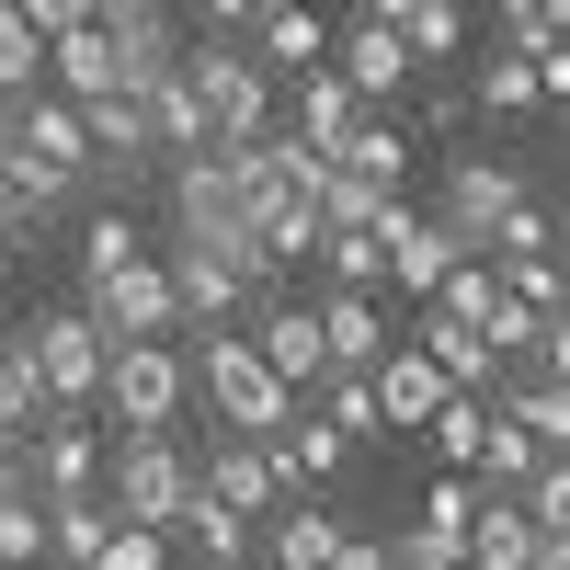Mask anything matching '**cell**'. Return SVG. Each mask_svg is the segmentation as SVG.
I'll use <instances>...</instances> for the list:
<instances>
[{
  "label": "cell",
  "instance_id": "1",
  "mask_svg": "<svg viewBox=\"0 0 570 570\" xmlns=\"http://www.w3.org/2000/svg\"><path fill=\"white\" fill-rule=\"evenodd\" d=\"M183 389H195L217 411V434H274L285 411H297V389L252 354V331L228 320V331H195V354H183Z\"/></svg>",
  "mask_w": 570,
  "mask_h": 570
},
{
  "label": "cell",
  "instance_id": "2",
  "mask_svg": "<svg viewBox=\"0 0 570 570\" xmlns=\"http://www.w3.org/2000/svg\"><path fill=\"white\" fill-rule=\"evenodd\" d=\"M183 343L171 331H137V343H104V389H91V411L115 422V434H171L183 422Z\"/></svg>",
  "mask_w": 570,
  "mask_h": 570
},
{
  "label": "cell",
  "instance_id": "3",
  "mask_svg": "<svg viewBox=\"0 0 570 570\" xmlns=\"http://www.w3.org/2000/svg\"><path fill=\"white\" fill-rule=\"evenodd\" d=\"M171 69H183V91L206 104V126H217V137H263V126H274V69L252 58L240 35H195Z\"/></svg>",
  "mask_w": 570,
  "mask_h": 570
},
{
  "label": "cell",
  "instance_id": "4",
  "mask_svg": "<svg viewBox=\"0 0 570 570\" xmlns=\"http://www.w3.org/2000/svg\"><path fill=\"white\" fill-rule=\"evenodd\" d=\"M525 206V160H502V149H468V160H434V217L456 252H491V228Z\"/></svg>",
  "mask_w": 570,
  "mask_h": 570
},
{
  "label": "cell",
  "instance_id": "5",
  "mask_svg": "<svg viewBox=\"0 0 570 570\" xmlns=\"http://www.w3.org/2000/svg\"><path fill=\"white\" fill-rule=\"evenodd\" d=\"M12 456H23L35 502H58V491H104V422L69 411V400H46L23 434H12Z\"/></svg>",
  "mask_w": 570,
  "mask_h": 570
},
{
  "label": "cell",
  "instance_id": "6",
  "mask_svg": "<svg viewBox=\"0 0 570 570\" xmlns=\"http://www.w3.org/2000/svg\"><path fill=\"white\" fill-rule=\"evenodd\" d=\"M183 491H195V456H183L171 434H115V456H104V502H115V513H137V525H171Z\"/></svg>",
  "mask_w": 570,
  "mask_h": 570
},
{
  "label": "cell",
  "instance_id": "7",
  "mask_svg": "<svg viewBox=\"0 0 570 570\" xmlns=\"http://www.w3.org/2000/svg\"><path fill=\"white\" fill-rule=\"evenodd\" d=\"M69 308L104 331V343H137V331H171V285H160L149 252H126V263H104V274H80Z\"/></svg>",
  "mask_w": 570,
  "mask_h": 570
},
{
  "label": "cell",
  "instance_id": "8",
  "mask_svg": "<svg viewBox=\"0 0 570 570\" xmlns=\"http://www.w3.org/2000/svg\"><path fill=\"white\" fill-rule=\"evenodd\" d=\"M171 240H252L240 228V171H228V137L171 160Z\"/></svg>",
  "mask_w": 570,
  "mask_h": 570
},
{
  "label": "cell",
  "instance_id": "9",
  "mask_svg": "<svg viewBox=\"0 0 570 570\" xmlns=\"http://www.w3.org/2000/svg\"><path fill=\"white\" fill-rule=\"evenodd\" d=\"M23 354H35V389H46V400L91 411V389H104V331H91L80 308H35V320H23Z\"/></svg>",
  "mask_w": 570,
  "mask_h": 570
},
{
  "label": "cell",
  "instance_id": "10",
  "mask_svg": "<svg viewBox=\"0 0 570 570\" xmlns=\"http://www.w3.org/2000/svg\"><path fill=\"white\" fill-rule=\"evenodd\" d=\"M195 491H217L228 513H252V525H263V513L285 502V480H274V445H263V434H217V445L195 456Z\"/></svg>",
  "mask_w": 570,
  "mask_h": 570
},
{
  "label": "cell",
  "instance_id": "11",
  "mask_svg": "<svg viewBox=\"0 0 570 570\" xmlns=\"http://www.w3.org/2000/svg\"><path fill=\"white\" fill-rule=\"evenodd\" d=\"M365 389H376V422H389V434H422L434 400H445V376H434V354H422V343H389V354L365 365Z\"/></svg>",
  "mask_w": 570,
  "mask_h": 570
},
{
  "label": "cell",
  "instance_id": "12",
  "mask_svg": "<svg viewBox=\"0 0 570 570\" xmlns=\"http://www.w3.org/2000/svg\"><path fill=\"white\" fill-rule=\"evenodd\" d=\"M354 115H365V104L343 91V69H331V58H320V69H297V80L274 91V126H297L308 149H343V137H354Z\"/></svg>",
  "mask_w": 570,
  "mask_h": 570
},
{
  "label": "cell",
  "instance_id": "13",
  "mask_svg": "<svg viewBox=\"0 0 570 570\" xmlns=\"http://www.w3.org/2000/svg\"><path fill=\"white\" fill-rule=\"evenodd\" d=\"M240 35H252V58H263L274 80H297V69H320V58H331V23H320V0H263V12H252Z\"/></svg>",
  "mask_w": 570,
  "mask_h": 570
},
{
  "label": "cell",
  "instance_id": "14",
  "mask_svg": "<svg viewBox=\"0 0 570 570\" xmlns=\"http://www.w3.org/2000/svg\"><path fill=\"white\" fill-rule=\"evenodd\" d=\"M46 91H69V104H91V91H126V58H115V35L91 23V12L46 35Z\"/></svg>",
  "mask_w": 570,
  "mask_h": 570
},
{
  "label": "cell",
  "instance_id": "15",
  "mask_svg": "<svg viewBox=\"0 0 570 570\" xmlns=\"http://www.w3.org/2000/svg\"><path fill=\"white\" fill-rule=\"evenodd\" d=\"M320 354L331 365H376L389 354V308H376V285H320Z\"/></svg>",
  "mask_w": 570,
  "mask_h": 570
},
{
  "label": "cell",
  "instance_id": "16",
  "mask_svg": "<svg viewBox=\"0 0 570 570\" xmlns=\"http://www.w3.org/2000/svg\"><path fill=\"white\" fill-rule=\"evenodd\" d=\"M263 445H274V480H285V491H331V480H343V456H354V445H343V434H331V422H320L308 400H297V411H285V422H274V434H263Z\"/></svg>",
  "mask_w": 570,
  "mask_h": 570
},
{
  "label": "cell",
  "instance_id": "17",
  "mask_svg": "<svg viewBox=\"0 0 570 570\" xmlns=\"http://www.w3.org/2000/svg\"><path fill=\"white\" fill-rule=\"evenodd\" d=\"M331 69H343L354 104H389V91H411V80H422V69H411V46H400V23H354L343 46H331Z\"/></svg>",
  "mask_w": 570,
  "mask_h": 570
},
{
  "label": "cell",
  "instance_id": "18",
  "mask_svg": "<svg viewBox=\"0 0 570 570\" xmlns=\"http://www.w3.org/2000/svg\"><path fill=\"white\" fill-rule=\"evenodd\" d=\"M80 137H91V171H115V183H137V171H149V126H137V91H91V104H80Z\"/></svg>",
  "mask_w": 570,
  "mask_h": 570
},
{
  "label": "cell",
  "instance_id": "19",
  "mask_svg": "<svg viewBox=\"0 0 570 570\" xmlns=\"http://www.w3.org/2000/svg\"><path fill=\"white\" fill-rule=\"evenodd\" d=\"M137 126H149V160H183V149H206V104L183 91V69H160V80H137Z\"/></svg>",
  "mask_w": 570,
  "mask_h": 570
},
{
  "label": "cell",
  "instance_id": "20",
  "mask_svg": "<svg viewBox=\"0 0 570 570\" xmlns=\"http://www.w3.org/2000/svg\"><path fill=\"white\" fill-rule=\"evenodd\" d=\"M252 354L285 376V389H308V376L331 365V354H320V320H308L297 297H263V320H252Z\"/></svg>",
  "mask_w": 570,
  "mask_h": 570
},
{
  "label": "cell",
  "instance_id": "21",
  "mask_svg": "<svg viewBox=\"0 0 570 570\" xmlns=\"http://www.w3.org/2000/svg\"><path fill=\"white\" fill-rule=\"evenodd\" d=\"M411 343L434 354V376H445V389H480V400L502 389V354H491V343H480V331H468V320H445V308H422V331H411Z\"/></svg>",
  "mask_w": 570,
  "mask_h": 570
},
{
  "label": "cell",
  "instance_id": "22",
  "mask_svg": "<svg viewBox=\"0 0 570 570\" xmlns=\"http://www.w3.org/2000/svg\"><path fill=\"white\" fill-rule=\"evenodd\" d=\"M171 537L195 548L206 570H252V513H228L217 491H183V513H171Z\"/></svg>",
  "mask_w": 570,
  "mask_h": 570
},
{
  "label": "cell",
  "instance_id": "23",
  "mask_svg": "<svg viewBox=\"0 0 570 570\" xmlns=\"http://www.w3.org/2000/svg\"><path fill=\"white\" fill-rule=\"evenodd\" d=\"M537 559V513L513 491H480V513H468V570H525Z\"/></svg>",
  "mask_w": 570,
  "mask_h": 570
},
{
  "label": "cell",
  "instance_id": "24",
  "mask_svg": "<svg viewBox=\"0 0 570 570\" xmlns=\"http://www.w3.org/2000/svg\"><path fill=\"white\" fill-rule=\"evenodd\" d=\"M331 160H343L354 183H376V195H411V137H400L389 115H376V104L354 115V137H343V149H331Z\"/></svg>",
  "mask_w": 570,
  "mask_h": 570
},
{
  "label": "cell",
  "instance_id": "25",
  "mask_svg": "<svg viewBox=\"0 0 570 570\" xmlns=\"http://www.w3.org/2000/svg\"><path fill=\"white\" fill-rule=\"evenodd\" d=\"M0 195H12L23 217H46V206H69V195H80V171H58V160L35 149V137H12V126H0Z\"/></svg>",
  "mask_w": 570,
  "mask_h": 570
},
{
  "label": "cell",
  "instance_id": "26",
  "mask_svg": "<svg viewBox=\"0 0 570 570\" xmlns=\"http://www.w3.org/2000/svg\"><path fill=\"white\" fill-rule=\"evenodd\" d=\"M104 525H115V502H104V491H58V502H46V570H91Z\"/></svg>",
  "mask_w": 570,
  "mask_h": 570
},
{
  "label": "cell",
  "instance_id": "27",
  "mask_svg": "<svg viewBox=\"0 0 570 570\" xmlns=\"http://www.w3.org/2000/svg\"><path fill=\"white\" fill-rule=\"evenodd\" d=\"M12 137H35L58 171H91V137H80V104H69V91H23V104H12Z\"/></svg>",
  "mask_w": 570,
  "mask_h": 570
},
{
  "label": "cell",
  "instance_id": "28",
  "mask_svg": "<svg viewBox=\"0 0 570 570\" xmlns=\"http://www.w3.org/2000/svg\"><path fill=\"white\" fill-rule=\"evenodd\" d=\"M491 411L513 422V434H537V445H570V400H559V376H513V365H502Z\"/></svg>",
  "mask_w": 570,
  "mask_h": 570
},
{
  "label": "cell",
  "instance_id": "29",
  "mask_svg": "<svg viewBox=\"0 0 570 570\" xmlns=\"http://www.w3.org/2000/svg\"><path fill=\"white\" fill-rule=\"evenodd\" d=\"M400 46H411V69H445L456 46H468V0H411V12H400Z\"/></svg>",
  "mask_w": 570,
  "mask_h": 570
},
{
  "label": "cell",
  "instance_id": "30",
  "mask_svg": "<svg viewBox=\"0 0 570 570\" xmlns=\"http://www.w3.org/2000/svg\"><path fill=\"white\" fill-rule=\"evenodd\" d=\"M23 91H46V35L0 0V104H23Z\"/></svg>",
  "mask_w": 570,
  "mask_h": 570
},
{
  "label": "cell",
  "instance_id": "31",
  "mask_svg": "<svg viewBox=\"0 0 570 570\" xmlns=\"http://www.w3.org/2000/svg\"><path fill=\"white\" fill-rule=\"evenodd\" d=\"M91 570H171V525H137V513H115L104 548H91Z\"/></svg>",
  "mask_w": 570,
  "mask_h": 570
},
{
  "label": "cell",
  "instance_id": "32",
  "mask_svg": "<svg viewBox=\"0 0 570 570\" xmlns=\"http://www.w3.org/2000/svg\"><path fill=\"white\" fill-rule=\"evenodd\" d=\"M35 411H46V389H35V354H23V331H0V445H12Z\"/></svg>",
  "mask_w": 570,
  "mask_h": 570
},
{
  "label": "cell",
  "instance_id": "33",
  "mask_svg": "<svg viewBox=\"0 0 570 570\" xmlns=\"http://www.w3.org/2000/svg\"><path fill=\"white\" fill-rule=\"evenodd\" d=\"M468 104H480V115H525L537 104V58H525V46H491V69H480Z\"/></svg>",
  "mask_w": 570,
  "mask_h": 570
},
{
  "label": "cell",
  "instance_id": "34",
  "mask_svg": "<svg viewBox=\"0 0 570 570\" xmlns=\"http://www.w3.org/2000/svg\"><path fill=\"white\" fill-rule=\"evenodd\" d=\"M389 570H468V525H434V513H422L411 537H389Z\"/></svg>",
  "mask_w": 570,
  "mask_h": 570
},
{
  "label": "cell",
  "instance_id": "35",
  "mask_svg": "<svg viewBox=\"0 0 570 570\" xmlns=\"http://www.w3.org/2000/svg\"><path fill=\"white\" fill-rule=\"evenodd\" d=\"M0 570H46V502H0Z\"/></svg>",
  "mask_w": 570,
  "mask_h": 570
},
{
  "label": "cell",
  "instance_id": "36",
  "mask_svg": "<svg viewBox=\"0 0 570 570\" xmlns=\"http://www.w3.org/2000/svg\"><path fill=\"white\" fill-rule=\"evenodd\" d=\"M126 252H137V217H126V206H104V217L80 228V274H104V263H126Z\"/></svg>",
  "mask_w": 570,
  "mask_h": 570
},
{
  "label": "cell",
  "instance_id": "37",
  "mask_svg": "<svg viewBox=\"0 0 570 570\" xmlns=\"http://www.w3.org/2000/svg\"><path fill=\"white\" fill-rule=\"evenodd\" d=\"M480 491H491L480 468H445V480L422 491V513H434V525H468V513H480Z\"/></svg>",
  "mask_w": 570,
  "mask_h": 570
},
{
  "label": "cell",
  "instance_id": "38",
  "mask_svg": "<svg viewBox=\"0 0 570 570\" xmlns=\"http://www.w3.org/2000/svg\"><path fill=\"white\" fill-rule=\"evenodd\" d=\"M491 252H559V217H548V206L525 195V206H513V217L491 228Z\"/></svg>",
  "mask_w": 570,
  "mask_h": 570
},
{
  "label": "cell",
  "instance_id": "39",
  "mask_svg": "<svg viewBox=\"0 0 570 570\" xmlns=\"http://www.w3.org/2000/svg\"><path fill=\"white\" fill-rule=\"evenodd\" d=\"M183 12H195V23H206V35H240V23H252V12H263V0H183Z\"/></svg>",
  "mask_w": 570,
  "mask_h": 570
},
{
  "label": "cell",
  "instance_id": "40",
  "mask_svg": "<svg viewBox=\"0 0 570 570\" xmlns=\"http://www.w3.org/2000/svg\"><path fill=\"white\" fill-rule=\"evenodd\" d=\"M320 570H389V548H376V537H354V525H343V548H331Z\"/></svg>",
  "mask_w": 570,
  "mask_h": 570
},
{
  "label": "cell",
  "instance_id": "41",
  "mask_svg": "<svg viewBox=\"0 0 570 570\" xmlns=\"http://www.w3.org/2000/svg\"><path fill=\"white\" fill-rule=\"evenodd\" d=\"M12 12H23L35 35H58V23H80V12H91V0H12Z\"/></svg>",
  "mask_w": 570,
  "mask_h": 570
},
{
  "label": "cell",
  "instance_id": "42",
  "mask_svg": "<svg viewBox=\"0 0 570 570\" xmlns=\"http://www.w3.org/2000/svg\"><path fill=\"white\" fill-rule=\"evenodd\" d=\"M23 491H35V480H23V456H12V445H0V502H23Z\"/></svg>",
  "mask_w": 570,
  "mask_h": 570
},
{
  "label": "cell",
  "instance_id": "43",
  "mask_svg": "<svg viewBox=\"0 0 570 570\" xmlns=\"http://www.w3.org/2000/svg\"><path fill=\"white\" fill-rule=\"evenodd\" d=\"M12 240H23V206H12V195H0V263H12Z\"/></svg>",
  "mask_w": 570,
  "mask_h": 570
},
{
  "label": "cell",
  "instance_id": "44",
  "mask_svg": "<svg viewBox=\"0 0 570 570\" xmlns=\"http://www.w3.org/2000/svg\"><path fill=\"white\" fill-rule=\"evenodd\" d=\"M400 12H411V0H365V23H400Z\"/></svg>",
  "mask_w": 570,
  "mask_h": 570
},
{
  "label": "cell",
  "instance_id": "45",
  "mask_svg": "<svg viewBox=\"0 0 570 570\" xmlns=\"http://www.w3.org/2000/svg\"><path fill=\"white\" fill-rule=\"evenodd\" d=\"M0 126H12V104H0Z\"/></svg>",
  "mask_w": 570,
  "mask_h": 570
}]
</instances>
